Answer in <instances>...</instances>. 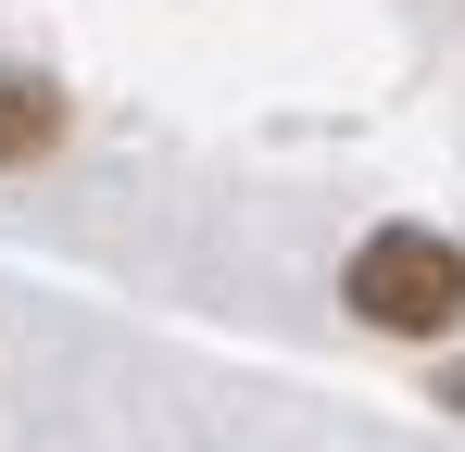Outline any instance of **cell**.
<instances>
[{
    "mask_svg": "<svg viewBox=\"0 0 465 452\" xmlns=\"http://www.w3.org/2000/svg\"><path fill=\"white\" fill-rule=\"evenodd\" d=\"M340 301H352L378 339H453L465 327V251L440 226H378V239L340 264Z\"/></svg>",
    "mask_w": 465,
    "mask_h": 452,
    "instance_id": "cell-1",
    "label": "cell"
},
{
    "mask_svg": "<svg viewBox=\"0 0 465 452\" xmlns=\"http://www.w3.org/2000/svg\"><path fill=\"white\" fill-rule=\"evenodd\" d=\"M64 151V88L51 75H0V163H51Z\"/></svg>",
    "mask_w": 465,
    "mask_h": 452,
    "instance_id": "cell-2",
    "label": "cell"
}]
</instances>
